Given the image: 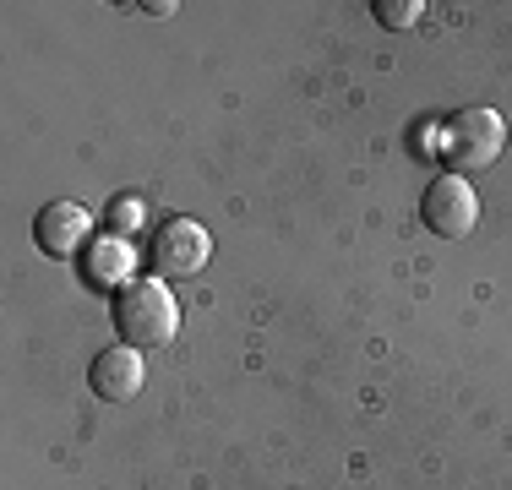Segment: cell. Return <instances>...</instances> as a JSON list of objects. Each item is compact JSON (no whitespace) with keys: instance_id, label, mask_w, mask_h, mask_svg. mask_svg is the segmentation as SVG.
<instances>
[{"instance_id":"1","label":"cell","mask_w":512,"mask_h":490,"mask_svg":"<svg viewBox=\"0 0 512 490\" xmlns=\"http://www.w3.org/2000/svg\"><path fill=\"white\" fill-rule=\"evenodd\" d=\"M115 333L131 349H158L180 333V305L164 289V278H137L115 294Z\"/></svg>"},{"instance_id":"2","label":"cell","mask_w":512,"mask_h":490,"mask_svg":"<svg viewBox=\"0 0 512 490\" xmlns=\"http://www.w3.org/2000/svg\"><path fill=\"white\" fill-rule=\"evenodd\" d=\"M507 147V126L496 109H463L442 126V158H447V175H480L502 158Z\"/></svg>"},{"instance_id":"3","label":"cell","mask_w":512,"mask_h":490,"mask_svg":"<svg viewBox=\"0 0 512 490\" xmlns=\"http://www.w3.org/2000/svg\"><path fill=\"white\" fill-rule=\"evenodd\" d=\"M213 256V235L197 218H164V229L153 235V273L158 278H197Z\"/></svg>"},{"instance_id":"4","label":"cell","mask_w":512,"mask_h":490,"mask_svg":"<svg viewBox=\"0 0 512 490\" xmlns=\"http://www.w3.org/2000/svg\"><path fill=\"white\" fill-rule=\"evenodd\" d=\"M420 213H425V229H431V235L458 240V235H469L474 218H480V196H474V186L463 175H436L431 186H425Z\"/></svg>"},{"instance_id":"5","label":"cell","mask_w":512,"mask_h":490,"mask_svg":"<svg viewBox=\"0 0 512 490\" xmlns=\"http://www.w3.org/2000/svg\"><path fill=\"white\" fill-rule=\"evenodd\" d=\"M148 382V371H142V349H131V343H109L104 354H93L88 365V387L93 398L104 403H131Z\"/></svg>"},{"instance_id":"6","label":"cell","mask_w":512,"mask_h":490,"mask_svg":"<svg viewBox=\"0 0 512 490\" xmlns=\"http://www.w3.org/2000/svg\"><path fill=\"white\" fill-rule=\"evenodd\" d=\"M88 235H93V218H88V207H77V202H50L33 218V240H39V251L55 256V262L77 256L82 245H88Z\"/></svg>"},{"instance_id":"7","label":"cell","mask_w":512,"mask_h":490,"mask_svg":"<svg viewBox=\"0 0 512 490\" xmlns=\"http://www.w3.org/2000/svg\"><path fill=\"white\" fill-rule=\"evenodd\" d=\"M137 256H131V245L120 240V235H109V240H99L88 251V284H99V289H126V284H137Z\"/></svg>"},{"instance_id":"8","label":"cell","mask_w":512,"mask_h":490,"mask_svg":"<svg viewBox=\"0 0 512 490\" xmlns=\"http://www.w3.org/2000/svg\"><path fill=\"white\" fill-rule=\"evenodd\" d=\"M104 224L115 229L120 240H126V235H137V229L148 224V202H142V196H115V202L104 207Z\"/></svg>"},{"instance_id":"9","label":"cell","mask_w":512,"mask_h":490,"mask_svg":"<svg viewBox=\"0 0 512 490\" xmlns=\"http://www.w3.org/2000/svg\"><path fill=\"white\" fill-rule=\"evenodd\" d=\"M376 22H382V28H393V33H404V28H414V22H420V0H376Z\"/></svg>"}]
</instances>
